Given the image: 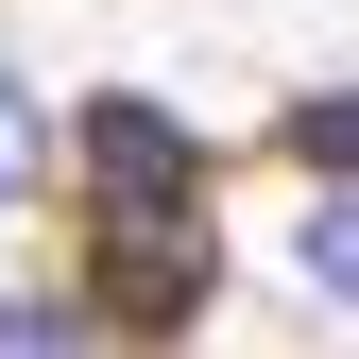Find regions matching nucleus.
<instances>
[{
  "label": "nucleus",
  "instance_id": "nucleus-3",
  "mask_svg": "<svg viewBox=\"0 0 359 359\" xmlns=\"http://www.w3.org/2000/svg\"><path fill=\"white\" fill-rule=\"evenodd\" d=\"M291 274L325 291V308H359V171H325V205H308V240H291Z\"/></svg>",
  "mask_w": 359,
  "mask_h": 359
},
{
  "label": "nucleus",
  "instance_id": "nucleus-4",
  "mask_svg": "<svg viewBox=\"0 0 359 359\" xmlns=\"http://www.w3.org/2000/svg\"><path fill=\"white\" fill-rule=\"evenodd\" d=\"M34 189H52V103L0 69V205H34Z\"/></svg>",
  "mask_w": 359,
  "mask_h": 359
},
{
  "label": "nucleus",
  "instance_id": "nucleus-1",
  "mask_svg": "<svg viewBox=\"0 0 359 359\" xmlns=\"http://www.w3.org/2000/svg\"><path fill=\"white\" fill-rule=\"evenodd\" d=\"M69 171H86V222H171V205H205V120H171L137 103V86H103V103L69 120Z\"/></svg>",
  "mask_w": 359,
  "mask_h": 359
},
{
  "label": "nucleus",
  "instance_id": "nucleus-6",
  "mask_svg": "<svg viewBox=\"0 0 359 359\" xmlns=\"http://www.w3.org/2000/svg\"><path fill=\"white\" fill-rule=\"evenodd\" d=\"M86 325H103L86 291H0V342H86Z\"/></svg>",
  "mask_w": 359,
  "mask_h": 359
},
{
  "label": "nucleus",
  "instance_id": "nucleus-5",
  "mask_svg": "<svg viewBox=\"0 0 359 359\" xmlns=\"http://www.w3.org/2000/svg\"><path fill=\"white\" fill-rule=\"evenodd\" d=\"M291 154L308 171H359V86H308V103H291Z\"/></svg>",
  "mask_w": 359,
  "mask_h": 359
},
{
  "label": "nucleus",
  "instance_id": "nucleus-2",
  "mask_svg": "<svg viewBox=\"0 0 359 359\" xmlns=\"http://www.w3.org/2000/svg\"><path fill=\"white\" fill-rule=\"evenodd\" d=\"M86 308H103V325H137V342L205 325V308H222V240H205V205H171V222H103Z\"/></svg>",
  "mask_w": 359,
  "mask_h": 359
}]
</instances>
